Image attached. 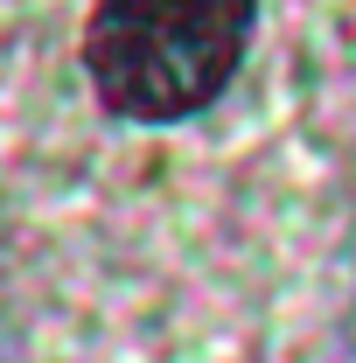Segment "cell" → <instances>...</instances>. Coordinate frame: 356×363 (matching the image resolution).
Returning <instances> with one entry per match:
<instances>
[{"label":"cell","instance_id":"1","mask_svg":"<svg viewBox=\"0 0 356 363\" xmlns=\"http://www.w3.org/2000/svg\"><path fill=\"white\" fill-rule=\"evenodd\" d=\"M252 21L259 0H98L84 21V77L112 119L168 126L230 91Z\"/></svg>","mask_w":356,"mask_h":363}]
</instances>
